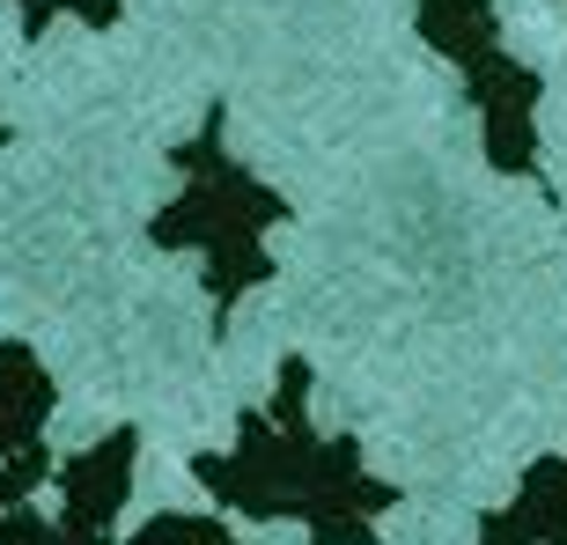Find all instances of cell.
I'll use <instances>...</instances> for the list:
<instances>
[{"instance_id":"cell-1","label":"cell","mask_w":567,"mask_h":545,"mask_svg":"<svg viewBox=\"0 0 567 545\" xmlns=\"http://www.w3.org/2000/svg\"><path fill=\"white\" fill-rule=\"evenodd\" d=\"M310 361L288 354L274 399L236 420L229 450L192 457V480L214 508H236L251 524H302L310 545H383V516L399 508V486L377 480L354 435H324L310 420Z\"/></svg>"},{"instance_id":"cell-2","label":"cell","mask_w":567,"mask_h":545,"mask_svg":"<svg viewBox=\"0 0 567 545\" xmlns=\"http://www.w3.org/2000/svg\"><path fill=\"white\" fill-rule=\"evenodd\" d=\"M169 169H177V199L147 222V244H155V251H192L199 258V288H207L214 339H221L229 317L244 310V295H258L274 280L266 236L288 222V199L229 155V141H221V104L207 111V126L192 133L185 147H169Z\"/></svg>"},{"instance_id":"cell-3","label":"cell","mask_w":567,"mask_h":545,"mask_svg":"<svg viewBox=\"0 0 567 545\" xmlns=\"http://www.w3.org/2000/svg\"><path fill=\"white\" fill-rule=\"evenodd\" d=\"M421 38L435 60L464 74L486 163L502 177H538V74L502 44V8L494 0H421Z\"/></svg>"},{"instance_id":"cell-4","label":"cell","mask_w":567,"mask_h":545,"mask_svg":"<svg viewBox=\"0 0 567 545\" xmlns=\"http://www.w3.org/2000/svg\"><path fill=\"white\" fill-rule=\"evenodd\" d=\"M133 464H141V428H111L104 442H89L82 457H66L52 545H111L118 538V516H126V494H133Z\"/></svg>"},{"instance_id":"cell-5","label":"cell","mask_w":567,"mask_h":545,"mask_svg":"<svg viewBox=\"0 0 567 545\" xmlns=\"http://www.w3.org/2000/svg\"><path fill=\"white\" fill-rule=\"evenodd\" d=\"M480 545H567V450L524 464L516 494L480 516Z\"/></svg>"},{"instance_id":"cell-6","label":"cell","mask_w":567,"mask_h":545,"mask_svg":"<svg viewBox=\"0 0 567 545\" xmlns=\"http://www.w3.org/2000/svg\"><path fill=\"white\" fill-rule=\"evenodd\" d=\"M52 405H60V383L38 361V347L0 339V457H22L30 442H44Z\"/></svg>"},{"instance_id":"cell-7","label":"cell","mask_w":567,"mask_h":545,"mask_svg":"<svg viewBox=\"0 0 567 545\" xmlns=\"http://www.w3.org/2000/svg\"><path fill=\"white\" fill-rule=\"evenodd\" d=\"M22 16V38H38V30H52V22H82V30H111V22L126 16V0H8Z\"/></svg>"},{"instance_id":"cell-8","label":"cell","mask_w":567,"mask_h":545,"mask_svg":"<svg viewBox=\"0 0 567 545\" xmlns=\"http://www.w3.org/2000/svg\"><path fill=\"white\" fill-rule=\"evenodd\" d=\"M133 545H244L221 516H185V508H169V516H155V524L133 531Z\"/></svg>"},{"instance_id":"cell-9","label":"cell","mask_w":567,"mask_h":545,"mask_svg":"<svg viewBox=\"0 0 567 545\" xmlns=\"http://www.w3.org/2000/svg\"><path fill=\"white\" fill-rule=\"evenodd\" d=\"M44 480H52V450H44V442H30L22 457H0V516L16 502H30Z\"/></svg>"},{"instance_id":"cell-10","label":"cell","mask_w":567,"mask_h":545,"mask_svg":"<svg viewBox=\"0 0 567 545\" xmlns=\"http://www.w3.org/2000/svg\"><path fill=\"white\" fill-rule=\"evenodd\" d=\"M0 545H52V524H44L30 502H16L8 516H0Z\"/></svg>"},{"instance_id":"cell-11","label":"cell","mask_w":567,"mask_h":545,"mask_svg":"<svg viewBox=\"0 0 567 545\" xmlns=\"http://www.w3.org/2000/svg\"><path fill=\"white\" fill-rule=\"evenodd\" d=\"M0 141H8V126H0Z\"/></svg>"}]
</instances>
